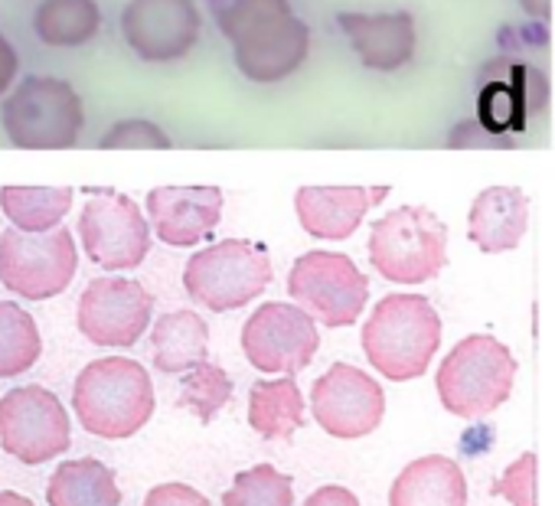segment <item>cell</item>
Masks as SVG:
<instances>
[{"label":"cell","mask_w":555,"mask_h":506,"mask_svg":"<svg viewBox=\"0 0 555 506\" xmlns=\"http://www.w3.org/2000/svg\"><path fill=\"white\" fill-rule=\"evenodd\" d=\"M526 105L516 92V86L509 79H490L483 76V86H480V95H477V121L503 138L506 131H522L526 128Z\"/></svg>","instance_id":"29"},{"label":"cell","mask_w":555,"mask_h":506,"mask_svg":"<svg viewBox=\"0 0 555 506\" xmlns=\"http://www.w3.org/2000/svg\"><path fill=\"white\" fill-rule=\"evenodd\" d=\"M467 483L451 457L428 454L412 460L389 490V506H464Z\"/></svg>","instance_id":"20"},{"label":"cell","mask_w":555,"mask_h":506,"mask_svg":"<svg viewBox=\"0 0 555 506\" xmlns=\"http://www.w3.org/2000/svg\"><path fill=\"white\" fill-rule=\"evenodd\" d=\"M203 17L193 0H128L121 11L125 43L144 63H177L199 40Z\"/></svg>","instance_id":"15"},{"label":"cell","mask_w":555,"mask_h":506,"mask_svg":"<svg viewBox=\"0 0 555 506\" xmlns=\"http://www.w3.org/2000/svg\"><path fill=\"white\" fill-rule=\"evenodd\" d=\"M318 425L334 438H363L379 428L386 412V395L370 373L334 363L311 392Z\"/></svg>","instance_id":"14"},{"label":"cell","mask_w":555,"mask_h":506,"mask_svg":"<svg viewBox=\"0 0 555 506\" xmlns=\"http://www.w3.org/2000/svg\"><path fill=\"white\" fill-rule=\"evenodd\" d=\"M516 379L513 353L490 334L464 337L438 369L441 405L457 418H483L500 408Z\"/></svg>","instance_id":"5"},{"label":"cell","mask_w":555,"mask_h":506,"mask_svg":"<svg viewBox=\"0 0 555 506\" xmlns=\"http://www.w3.org/2000/svg\"><path fill=\"white\" fill-rule=\"evenodd\" d=\"M248 425L268 441H288L305 425V399L298 382L264 379L248 392Z\"/></svg>","instance_id":"23"},{"label":"cell","mask_w":555,"mask_h":506,"mask_svg":"<svg viewBox=\"0 0 555 506\" xmlns=\"http://www.w3.org/2000/svg\"><path fill=\"white\" fill-rule=\"evenodd\" d=\"M0 506H37L34 499H27L24 493H14V490H0Z\"/></svg>","instance_id":"38"},{"label":"cell","mask_w":555,"mask_h":506,"mask_svg":"<svg viewBox=\"0 0 555 506\" xmlns=\"http://www.w3.org/2000/svg\"><path fill=\"white\" fill-rule=\"evenodd\" d=\"M474 141H477V147H509L503 138H496V134H490L477 118L474 121H467V125H461L454 134H451V147H474Z\"/></svg>","instance_id":"34"},{"label":"cell","mask_w":555,"mask_h":506,"mask_svg":"<svg viewBox=\"0 0 555 506\" xmlns=\"http://www.w3.org/2000/svg\"><path fill=\"white\" fill-rule=\"evenodd\" d=\"M268 285H271L268 251L242 238H222L209 248H199L183 272L186 295L196 304L219 314L255 301Z\"/></svg>","instance_id":"7"},{"label":"cell","mask_w":555,"mask_h":506,"mask_svg":"<svg viewBox=\"0 0 555 506\" xmlns=\"http://www.w3.org/2000/svg\"><path fill=\"white\" fill-rule=\"evenodd\" d=\"M209 327L193 311H170L151 330V356L160 373H190L206 363Z\"/></svg>","instance_id":"21"},{"label":"cell","mask_w":555,"mask_h":506,"mask_svg":"<svg viewBox=\"0 0 555 506\" xmlns=\"http://www.w3.org/2000/svg\"><path fill=\"white\" fill-rule=\"evenodd\" d=\"M102 27L95 0H43L34 14V30L47 47H82Z\"/></svg>","instance_id":"24"},{"label":"cell","mask_w":555,"mask_h":506,"mask_svg":"<svg viewBox=\"0 0 555 506\" xmlns=\"http://www.w3.org/2000/svg\"><path fill=\"white\" fill-rule=\"evenodd\" d=\"M238 73L251 82H282L311 53V30L292 0H206Z\"/></svg>","instance_id":"1"},{"label":"cell","mask_w":555,"mask_h":506,"mask_svg":"<svg viewBox=\"0 0 555 506\" xmlns=\"http://www.w3.org/2000/svg\"><path fill=\"white\" fill-rule=\"evenodd\" d=\"M0 121L14 147L66 151L79 141L86 115L79 92L53 76H30L8 95Z\"/></svg>","instance_id":"6"},{"label":"cell","mask_w":555,"mask_h":506,"mask_svg":"<svg viewBox=\"0 0 555 506\" xmlns=\"http://www.w3.org/2000/svg\"><path fill=\"white\" fill-rule=\"evenodd\" d=\"M73 428L63 402L43 386H21L0 399V447L21 464H43L69 451Z\"/></svg>","instance_id":"10"},{"label":"cell","mask_w":555,"mask_h":506,"mask_svg":"<svg viewBox=\"0 0 555 506\" xmlns=\"http://www.w3.org/2000/svg\"><path fill=\"white\" fill-rule=\"evenodd\" d=\"M321 347L318 324L305 308L264 304L242 327V350L261 373H301Z\"/></svg>","instance_id":"12"},{"label":"cell","mask_w":555,"mask_h":506,"mask_svg":"<svg viewBox=\"0 0 555 506\" xmlns=\"http://www.w3.org/2000/svg\"><path fill=\"white\" fill-rule=\"evenodd\" d=\"M493 493L506 496L513 506H535V454L516 457L493 483Z\"/></svg>","instance_id":"31"},{"label":"cell","mask_w":555,"mask_h":506,"mask_svg":"<svg viewBox=\"0 0 555 506\" xmlns=\"http://www.w3.org/2000/svg\"><path fill=\"white\" fill-rule=\"evenodd\" d=\"M509 82L516 86L522 105L529 115H539L548 102V82L545 76L535 69V66H526V63H509Z\"/></svg>","instance_id":"32"},{"label":"cell","mask_w":555,"mask_h":506,"mask_svg":"<svg viewBox=\"0 0 555 506\" xmlns=\"http://www.w3.org/2000/svg\"><path fill=\"white\" fill-rule=\"evenodd\" d=\"M337 27L350 40L360 63L373 73H396L412 63L418 30L409 11L396 14H337Z\"/></svg>","instance_id":"17"},{"label":"cell","mask_w":555,"mask_h":506,"mask_svg":"<svg viewBox=\"0 0 555 506\" xmlns=\"http://www.w3.org/2000/svg\"><path fill=\"white\" fill-rule=\"evenodd\" d=\"M17 69H21V56H17V50L11 47V40H8L4 34H0V95H4V92L14 86Z\"/></svg>","instance_id":"35"},{"label":"cell","mask_w":555,"mask_h":506,"mask_svg":"<svg viewBox=\"0 0 555 506\" xmlns=\"http://www.w3.org/2000/svg\"><path fill=\"white\" fill-rule=\"evenodd\" d=\"M99 147H105V151H118V147H160L164 151V147H170V138L154 121L128 118V121H118L112 131H105Z\"/></svg>","instance_id":"30"},{"label":"cell","mask_w":555,"mask_h":506,"mask_svg":"<svg viewBox=\"0 0 555 506\" xmlns=\"http://www.w3.org/2000/svg\"><path fill=\"white\" fill-rule=\"evenodd\" d=\"M519 8H522V14L532 17V21H548L552 0H519Z\"/></svg>","instance_id":"37"},{"label":"cell","mask_w":555,"mask_h":506,"mask_svg":"<svg viewBox=\"0 0 555 506\" xmlns=\"http://www.w3.org/2000/svg\"><path fill=\"white\" fill-rule=\"evenodd\" d=\"M288 295L324 327H350L370 301V278L340 251H308L292 265Z\"/></svg>","instance_id":"9"},{"label":"cell","mask_w":555,"mask_h":506,"mask_svg":"<svg viewBox=\"0 0 555 506\" xmlns=\"http://www.w3.org/2000/svg\"><path fill=\"white\" fill-rule=\"evenodd\" d=\"M370 262L396 285H422L448 265V225L428 206H399L373 222Z\"/></svg>","instance_id":"4"},{"label":"cell","mask_w":555,"mask_h":506,"mask_svg":"<svg viewBox=\"0 0 555 506\" xmlns=\"http://www.w3.org/2000/svg\"><path fill=\"white\" fill-rule=\"evenodd\" d=\"M229 399H232V379L225 376V369L216 363H199L183 376L177 405L190 408L203 425H209Z\"/></svg>","instance_id":"27"},{"label":"cell","mask_w":555,"mask_h":506,"mask_svg":"<svg viewBox=\"0 0 555 506\" xmlns=\"http://www.w3.org/2000/svg\"><path fill=\"white\" fill-rule=\"evenodd\" d=\"M144 506H209V499L186 483H160L147 493Z\"/></svg>","instance_id":"33"},{"label":"cell","mask_w":555,"mask_h":506,"mask_svg":"<svg viewBox=\"0 0 555 506\" xmlns=\"http://www.w3.org/2000/svg\"><path fill=\"white\" fill-rule=\"evenodd\" d=\"M154 298L131 278H95L79 298V330L95 347H134L151 324Z\"/></svg>","instance_id":"13"},{"label":"cell","mask_w":555,"mask_h":506,"mask_svg":"<svg viewBox=\"0 0 555 506\" xmlns=\"http://www.w3.org/2000/svg\"><path fill=\"white\" fill-rule=\"evenodd\" d=\"M526 229H529V196L519 186H487L470 203L467 235L487 256L513 251L526 235Z\"/></svg>","instance_id":"19"},{"label":"cell","mask_w":555,"mask_h":506,"mask_svg":"<svg viewBox=\"0 0 555 506\" xmlns=\"http://www.w3.org/2000/svg\"><path fill=\"white\" fill-rule=\"evenodd\" d=\"M147 216L160 242L190 248L199 245L222 219L219 186H157L147 193Z\"/></svg>","instance_id":"16"},{"label":"cell","mask_w":555,"mask_h":506,"mask_svg":"<svg viewBox=\"0 0 555 506\" xmlns=\"http://www.w3.org/2000/svg\"><path fill=\"white\" fill-rule=\"evenodd\" d=\"M50 506H121V490L112 467L95 457L63 460L47 486Z\"/></svg>","instance_id":"22"},{"label":"cell","mask_w":555,"mask_h":506,"mask_svg":"<svg viewBox=\"0 0 555 506\" xmlns=\"http://www.w3.org/2000/svg\"><path fill=\"white\" fill-rule=\"evenodd\" d=\"M79 269L73 232H24L11 225L0 235V285L27 301H50L69 288Z\"/></svg>","instance_id":"8"},{"label":"cell","mask_w":555,"mask_h":506,"mask_svg":"<svg viewBox=\"0 0 555 506\" xmlns=\"http://www.w3.org/2000/svg\"><path fill=\"white\" fill-rule=\"evenodd\" d=\"M73 206L69 186H0V209L24 232H50Z\"/></svg>","instance_id":"25"},{"label":"cell","mask_w":555,"mask_h":506,"mask_svg":"<svg viewBox=\"0 0 555 506\" xmlns=\"http://www.w3.org/2000/svg\"><path fill=\"white\" fill-rule=\"evenodd\" d=\"M305 506H360V499L347 486H321L318 493L308 496Z\"/></svg>","instance_id":"36"},{"label":"cell","mask_w":555,"mask_h":506,"mask_svg":"<svg viewBox=\"0 0 555 506\" xmlns=\"http://www.w3.org/2000/svg\"><path fill=\"white\" fill-rule=\"evenodd\" d=\"M73 408L89 434L121 441L138 434L154 415V386L141 363L105 356L89 363L73 386Z\"/></svg>","instance_id":"2"},{"label":"cell","mask_w":555,"mask_h":506,"mask_svg":"<svg viewBox=\"0 0 555 506\" xmlns=\"http://www.w3.org/2000/svg\"><path fill=\"white\" fill-rule=\"evenodd\" d=\"M79 235L89 259L105 272H128L147 259L151 229L141 206L125 193H99L79 216Z\"/></svg>","instance_id":"11"},{"label":"cell","mask_w":555,"mask_h":506,"mask_svg":"<svg viewBox=\"0 0 555 506\" xmlns=\"http://www.w3.org/2000/svg\"><path fill=\"white\" fill-rule=\"evenodd\" d=\"M441 343V317L422 295H389L383 298L366 327L363 353L376 373L392 382L418 379Z\"/></svg>","instance_id":"3"},{"label":"cell","mask_w":555,"mask_h":506,"mask_svg":"<svg viewBox=\"0 0 555 506\" xmlns=\"http://www.w3.org/2000/svg\"><path fill=\"white\" fill-rule=\"evenodd\" d=\"M43 340L37 321L14 301H0V379H14L37 366Z\"/></svg>","instance_id":"26"},{"label":"cell","mask_w":555,"mask_h":506,"mask_svg":"<svg viewBox=\"0 0 555 506\" xmlns=\"http://www.w3.org/2000/svg\"><path fill=\"white\" fill-rule=\"evenodd\" d=\"M292 503H295L292 477H285L271 464H258L238 473L222 496V506H292Z\"/></svg>","instance_id":"28"},{"label":"cell","mask_w":555,"mask_h":506,"mask_svg":"<svg viewBox=\"0 0 555 506\" xmlns=\"http://www.w3.org/2000/svg\"><path fill=\"white\" fill-rule=\"evenodd\" d=\"M389 186H301L295 193V209L301 219V229L314 238H350L370 206L383 203Z\"/></svg>","instance_id":"18"}]
</instances>
